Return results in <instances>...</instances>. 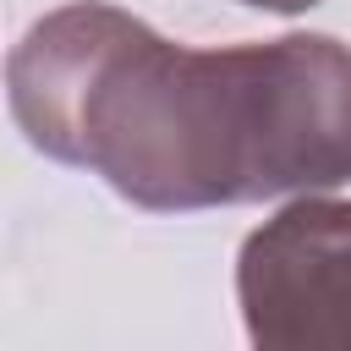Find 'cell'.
<instances>
[{"mask_svg":"<svg viewBox=\"0 0 351 351\" xmlns=\"http://www.w3.org/2000/svg\"><path fill=\"white\" fill-rule=\"evenodd\" d=\"M22 137L154 214L351 181V49L324 33L192 49L121 5L71 0L5 60Z\"/></svg>","mask_w":351,"mask_h":351,"instance_id":"obj_1","label":"cell"},{"mask_svg":"<svg viewBox=\"0 0 351 351\" xmlns=\"http://www.w3.org/2000/svg\"><path fill=\"white\" fill-rule=\"evenodd\" d=\"M241 5H258V11H307V5H318V0H241Z\"/></svg>","mask_w":351,"mask_h":351,"instance_id":"obj_3","label":"cell"},{"mask_svg":"<svg viewBox=\"0 0 351 351\" xmlns=\"http://www.w3.org/2000/svg\"><path fill=\"white\" fill-rule=\"evenodd\" d=\"M236 302L258 351H351V203L302 192L236 258Z\"/></svg>","mask_w":351,"mask_h":351,"instance_id":"obj_2","label":"cell"}]
</instances>
